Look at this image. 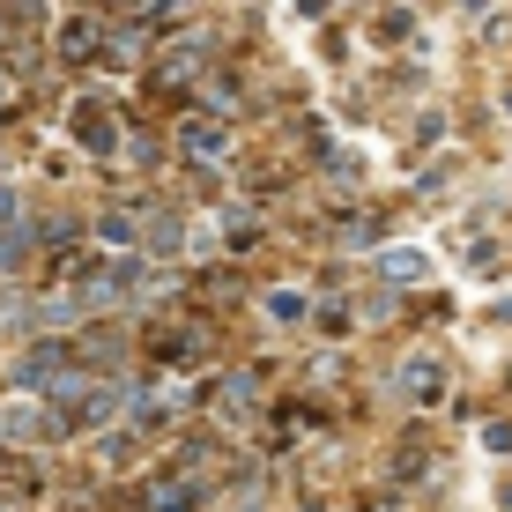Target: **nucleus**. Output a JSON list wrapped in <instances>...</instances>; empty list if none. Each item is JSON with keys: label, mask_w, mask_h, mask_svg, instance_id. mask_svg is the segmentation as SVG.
I'll return each instance as SVG.
<instances>
[{"label": "nucleus", "mask_w": 512, "mask_h": 512, "mask_svg": "<svg viewBox=\"0 0 512 512\" xmlns=\"http://www.w3.org/2000/svg\"><path fill=\"white\" fill-rule=\"evenodd\" d=\"M75 127L90 134V149H112V127H104V112H97V104H82V112H75Z\"/></svg>", "instance_id": "obj_1"}, {"label": "nucleus", "mask_w": 512, "mask_h": 512, "mask_svg": "<svg viewBox=\"0 0 512 512\" xmlns=\"http://www.w3.org/2000/svg\"><path fill=\"white\" fill-rule=\"evenodd\" d=\"M386 275H409L416 282L423 275V253H386Z\"/></svg>", "instance_id": "obj_2"}, {"label": "nucleus", "mask_w": 512, "mask_h": 512, "mask_svg": "<svg viewBox=\"0 0 512 512\" xmlns=\"http://www.w3.org/2000/svg\"><path fill=\"white\" fill-rule=\"evenodd\" d=\"M8 223H15V193H0V231H8Z\"/></svg>", "instance_id": "obj_3"}]
</instances>
